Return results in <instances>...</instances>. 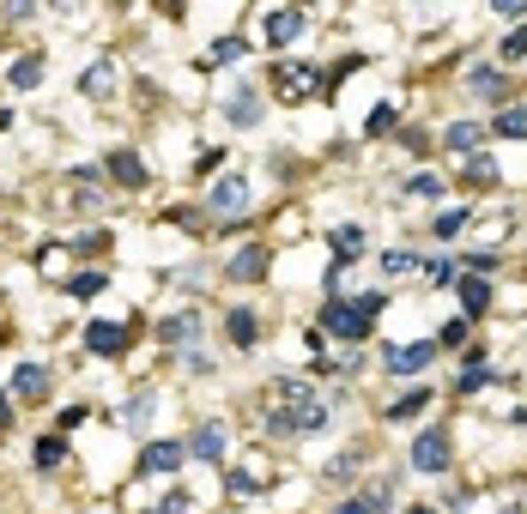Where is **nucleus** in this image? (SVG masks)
<instances>
[{
	"label": "nucleus",
	"instance_id": "f257e3e1",
	"mask_svg": "<svg viewBox=\"0 0 527 514\" xmlns=\"http://www.w3.org/2000/svg\"><path fill=\"white\" fill-rule=\"evenodd\" d=\"M321 327H327L334 339H364V333H370V315L346 297V303H327V308H321Z\"/></svg>",
	"mask_w": 527,
	"mask_h": 514
},
{
	"label": "nucleus",
	"instance_id": "f03ea898",
	"mask_svg": "<svg viewBox=\"0 0 527 514\" xmlns=\"http://www.w3.org/2000/svg\"><path fill=\"white\" fill-rule=\"evenodd\" d=\"M437 363V339H413V345H388V376H419Z\"/></svg>",
	"mask_w": 527,
	"mask_h": 514
},
{
	"label": "nucleus",
	"instance_id": "7ed1b4c3",
	"mask_svg": "<svg viewBox=\"0 0 527 514\" xmlns=\"http://www.w3.org/2000/svg\"><path fill=\"white\" fill-rule=\"evenodd\" d=\"M413 466L419 472H449V430H424L413 442Z\"/></svg>",
	"mask_w": 527,
	"mask_h": 514
},
{
	"label": "nucleus",
	"instance_id": "20e7f679",
	"mask_svg": "<svg viewBox=\"0 0 527 514\" xmlns=\"http://www.w3.org/2000/svg\"><path fill=\"white\" fill-rule=\"evenodd\" d=\"M158 339H164V345H182V357H194V339H201V315H194V308L170 315V321L158 327Z\"/></svg>",
	"mask_w": 527,
	"mask_h": 514
},
{
	"label": "nucleus",
	"instance_id": "39448f33",
	"mask_svg": "<svg viewBox=\"0 0 527 514\" xmlns=\"http://www.w3.org/2000/svg\"><path fill=\"white\" fill-rule=\"evenodd\" d=\"M321 417H327L321 406H279L273 411V430L279 436H303V430H321Z\"/></svg>",
	"mask_w": 527,
	"mask_h": 514
},
{
	"label": "nucleus",
	"instance_id": "423d86ee",
	"mask_svg": "<svg viewBox=\"0 0 527 514\" xmlns=\"http://www.w3.org/2000/svg\"><path fill=\"white\" fill-rule=\"evenodd\" d=\"M85 345H91L98 357H122V351H128V327H115V321H91V327H85Z\"/></svg>",
	"mask_w": 527,
	"mask_h": 514
},
{
	"label": "nucleus",
	"instance_id": "0eeeda50",
	"mask_svg": "<svg viewBox=\"0 0 527 514\" xmlns=\"http://www.w3.org/2000/svg\"><path fill=\"white\" fill-rule=\"evenodd\" d=\"M188 460V448L182 442H146L140 448V472H176Z\"/></svg>",
	"mask_w": 527,
	"mask_h": 514
},
{
	"label": "nucleus",
	"instance_id": "6e6552de",
	"mask_svg": "<svg viewBox=\"0 0 527 514\" xmlns=\"http://www.w3.org/2000/svg\"><path fill=\"white\" fill-rule=\"evenodd\" d=\"M49 370H43V363H19V376H12V393H19V400H49Z\"/></svg>",
	"mask_w": 527,
	"mask_h": 514
},
{
	"label": "nucleus",
	"instance_id": "1a4fd4ad",
	"mask_svg": "<svg viewBox=\"0 0 527 514\" xmlns=\"http://www.w3.org/2000/svg\"><path fill=\"white\" fill-rule=\"evenodd\" d=\"M207 206H218V212H243L248 206V175H224V182L207 194Z\"/></svg>",
	"mask_w": 527,
	"mask_h": 514
},
{
	"label": "nucleus",
	"instance_id": "9d476101",
	"mask_svg": "<svg viewBox=\"0 0 527 514\" xmlns=\"http://www.w3.org/2000/svg\"><path fill=\"white\" fill-rule=\"evenodd\" d=\"M224 273L237 278V284H255V278L267 273V248H243V254H231V267Z\"/></svg>",
	"mask_w": 527,
	"mask_h": 514
},
{
	"label": "nucleus",
	"instance_id": "9b49d317",
	"mask_svg": "<svg viewBox=\"0 0 527 514\" xmlns=\"http://www.w3.org/2000/svg\"><path fill=\"white\" fill-rule=\"evenodd\" d=\"M297 31H303V12H297V6H279V12L267 19V43H273V49H285Z\"/></svg>",
	"mask_w": 527,
	"mask_h": 514
},
{
	"label": "nucleus",
	"instance_id": "f8f14e48",
	"mask_svg": "<svg viewBox=\"0 0 527 514\" xmlns=\"http://www.w3.org/2000/svg\"><path fill=\"white\" fill-rule=\"evenodd\" d=\"M109 175H115L122 188H146V164L134 152H109Z\"/></svg>",
	"mask_w": 527,
	"mask_h": 514
},
{
	"label": "nucleus",
	"instance_id": "ddd939ff",
	"mask_svg": "<svg viewBox=\"0 0 527 514\" xmlns=\"http://www.w3.org/2000/svg\"><path fill=\"white\" fill-rule=\"evenodd\" d=\"M194 454H201V460H224V424H218V417H207V424L194 430Z\"/></svg>",
	"mask_w": 527,
	"mask_h": 514
},
{
	"label": "nucleus",
	"instance_id": "4468645a",
	"mask_svg": "<svg viewBox=\"0 0 527 514\" xmlns=\"http://www.w3.org/2000/svg\"><path fill=\"white\" fill-rule=\"evenodd\" d=\"M224 333H231V345H255V333H261V321H255L248 308H231V315H224Z\"/></svg>",
	"mask_w": 527,
	"mask_h": 514
},
{
	"label": "nucleus",
	"instance_id": "2eb2a0df",
	"mask_svg": "<svg viewBox=\"0 0 527 514\" xmlns=\"http://www.w3.org/2000/svg\"><path fill=\"white\" fill-rule=\"evenodd\" d=\"M224 115H231V121H237V128H255V121H261V97H255V91H237V97H231V109H224Z\"/></svg>",
	"mask_w": 527,
	"mask_h": 514
},
{
	"label": "nucleus",
	"instance_id": "dca6fc26",
	"mask_svg": "<svg viewBox=\"0 0 527 514\" xmlns=\"http://www.w3.org/2000/svg\"><path fill=\"white\" fill-rule=\"evenodd\" d=\"M109 85H115V67H109V61H98V67L79 73V91H85V97H104Z\"/></svg>",
	"mask_w": 527,
	"mask_h": 514
},
{
	"label": "nucleus",
	"instance_id": "f3484780",
	"mask_svg": "<svg viewBox=\"0 0 527 514\" xmlns=\"http://www.w3.org/2000/svg\"><path fill=\"white\" fill-rule=\"evenodd\" d=\"M479 139H485V128H479V121H455V128L443 134V145H449V152H473Z\"/></svg>",
	"mask_w": 527,
	"mask_h": 514
},
{
	"label": "nucleus",
	"instance_id": "a211bd4d",
	"mask_svg": "<svg viewBox=\"0 0 527 514\" xmlns=\"http://www.w3.org/2000/svg\"><path fill=\"white\" fill-rule=\"evenodd\" d=\"M358 248H364V230H358V224L334 230V261H340V267H351V261H358Z\"/></svg>",
	"mask_w": 527,
	"mask_h": 514
},
{
	"label": "nucleus",
	"instance_id": "6ab92c4d",
	"mask_svg": "<svg viewBox=\"0 0 527 514\" xmlns=\"http://www.w3.org/2000/svg\"><path fill=\"white\" fill-rule=\"evenodd\" d=\"M424 406H430V393H424V387H419V393H400V400L388 406V424H406V417H419Z\"/></svg>",
	"mask_w": 527,
	"mask_h": 514
},
{
	"label": "nucleus",
	"instance_id": "aec40b11",
	"mask_svg": "<svg viewBox=\"0 0 527 514\" xmlns=\"http://www.w3.org/2000/svg\"><path fill=\"white\" fill-rule=\"evenodd\" d=\"M460 303H467V315H485V303H492V284H485V278H460Z\"/></svg>",
	"mask_w": 527,
	"mask_h": 514
},
{
	"label": "nucleus",
	"instance_id": "412c9836",
	"mask_svg": "<svg viewBox=\"0 0 527 514\" xmlns=\"http://www.w3.org/2000/svg\"><path fill=\"white\" fill-rule=\"evenodd\" d=\"M12 85H19V91L43 85V55H25V61H12Z\"/></svg>",
	"mask_w": 527,
	"mask_h": 514
},
{
	"label": "nucleus",
	"instance_id": "4be33fe9",
	"mask_svg": "<svg viewBox=\"0 0 527 514\" xmlns=\"http://www.w3.org/2000/svg\"><path fill=\"white\" fill-rule=\"evenodd\" d=\"M61 460H67V442H61V436H43V442H36V466H43V472H55Z\"/></svg>",
	"mask_w": 527,
	"mask_h": 514
},
{
	"label": "nucleus",
	"instance_id": "5701e85b",
	"mask_svg": "<svg viewBox=\"0 0 527 514\" xmlns=\"http://www.w3.org/2000/svg\"><path fill=\"white\" fill-rule=\"evenodd\" d=\"M279 400H285V406H316V387H310L303 376H297V381H279Z\"/></svg>",
	"mask_w": 527,
	"mask_h": 514
},
{
	"label": "nucleus",
	"instance_id": "b1692460",
	"mask_svg": "<svg viewBox=\"0 0 527 514\" xmlns=\"http://www.w3.org/2000/svg\"><path fill=\"white\" fill-rule=\"evenodd\" d=\"M497 134L503 139H527V109H503V115H497Z\"/></svg>",
	"mask_w": 527,
	"mask_h": 514
},
{
	"label": "nucleus",
	"instance_id": "393cba45",
	"mask_svg": "<svg viewBox=\"0 0 527 514\" xmlns=\"http://www.w3.org/2000/svg\"><path fill=\"white\" fill-rule=\"evenodd\" d=\"M279 85H285V91H297V97H303V91L316 85V73H310V67H279Z\"/></svg>",
	"mask_w": 527,
	"mask_h": 514
},
{
	"label": "nucleus",
	"instance_id": "a878e982",
	"mask_svg": "<svg viewBox=\"0 0 527 514\" xmlns=\"http://www.w3.org/2000/svg\"><path fill=\"white\" fill-rule=\"evenodd\" d=\"M413 267H419V261H413L406 248H388V254H382V273L388 278H394V273H413Z\"/></svg>",
	"mask_w": 527,
	"mask_h": 514
},
{
	"label": "nucleus",
	"instance_id": "bb28decb",
	"mask_svg": "<svg viewBox=\"0 0 527 514\" xmlns=\"http://www.w3.org/2000/svg\"><path fill=\"white\" fill-rule=\"evenodd\" d=\"M237 55H248L243 36H218V43H212V61H237Z\"/></svg>",
	"mask_w": 527,
	"mask_h": 514
},
{
	"label": "nucleus",
	"instance_id": "cd10ccee",
	"mask_svg": "<svg viewBox=\"0 0 527 514\" xmlns=\"http://www.w3.org/2000/svg\"><path fill=\"white\" fill-rule=\"evenodd\" d=\"M158 509H164V514H188V509H194V496H188V490H164Z\"/></svg>",
	"mask_w": 527,
	"mask_h": 514
},
{
	"label": "nucleus",
	"instance_id": "c85d7f7f",
	"mask_svg": "<svg viewBox=\"0 0 527 514\" xmlns=\"http://www.w3.org/2000/svg\"><path fill=\"white\" fill-rule=\"evenodd\" d=\"M104 291V273H79L73 278V297H98Z\"/></svg>",
	"mask_w": 527,
	"mask_h": 514
},
{
	"label": "nucleus",
	"instance_id": "c756f323",
	"mask_svg": "<svg viewBox=\"0 0 527 514\" xmlns=\"http://www.w3.org/2000/svg\"><path fill=\"white\" fill-rule=\"evenodd\" d=\"M388 128H394V103H376V115H370L364 134H388Z\"/></svg>",
	"mask_w": 527,
	"mask_h": 514
},
{
	"label": "nucleus",
	"instance_id": "7c9ffc66",
	"mask_svg": "<svg viewBox=\"0 0 527 514\" xmlns=\"http://www.w3.org/2000/svg\"><path fill=\"white\" fill-rule=\"evenodd\" d=\"M406 188H413V194H443V175H430V170H424V175H413Z\"/></svg>",
	"mask_w": 527,
	"mask_h": 514
},
{
	"label": "nucleus",
	"instance_id": "2f4dec72",
	"mask_svg": "<svg viewBox=\"0 0 527 514\" xmlns=\"http://www.w3.org/2000/svg\"><path fill=\"white\" fill-rule=\"evenodd\" d=\"M460 224H467V212H460V206H455V212H443V218H437V237H455Z\"/></svg>",
	"mask_w": 527,
	"mask_h": 514
},
{
	"label": "nucleus",
	"instance_id": "473e14b6",
	"mask_svg": "<svg viewBox=\"0 0 527 514\" xmlns=\"http://www.w3.org/2000/svg\"><path fill=\"white\" fill-rule=\"evenodd\" d=\"M152 406H158V400H152V393H140V400L128 406V424H146V417H152Z\"/></svg>",
	"mask_w": 527,
	"mask_h": 514
},
{
	"label": "nucleus",
	"instance_id": "72a5a7b5",
	"mask_svg": "<svg viewBox=\"0 0 527 514\" xmlns=\"http://www.w3.org/2000/svg\"><path fill=\"white\" fill-rule=\"evenodd\" d=\"M424 273L437 278V284H449V278H455V267H449V261H437V254H430V261H424Z\"/></svg>",
	"mask_w": 527,
	"mask_h": 514
},
{
	"label": "nucleus",
	"instance_id": "f704fd0d",
	"mask_svg": "<svg viewBox=\"0 0 527 514\" xmlns=\"http://www.w3.org/2000/svg\"><path fill=\"white\" fill-rule=\"evenodd\" d=\"M473 85H479V91H485V97H497V91H503V79H497V73H485V67L473 73Z\"/></svg>",
	"mask_w": 527,
	"mask_h": 514
},
{
	"label": "nucleus",
	"instance_id": "c9c22d12",
	"mask_svg": "<svg viewBox=\"0 0 527 514\" xmlns=\"http://www.w3.org/2000/svg\"><path fill=\"white\" fill-rule=\"evenodd\" d=\"M255 490H261V484L248 479V472H231V496H255Z\"/></svg>",
	"mask_w": 527,
	"mask_h": 514
},
{
	"label": "nucleus",
	"instance_id": "e433bc0d",
	"mask_svg": "<svg viewBox=\"0 0 527 514\" xmlns=\"http://www.w3.org/2000/svg\"><path fill=\"white\" fill-rule=\"evenodd\" d=\"M492 12H503V19H527V0H497Z\"/></svg>",
	"mask_w": 527,
	"mask_h": 514
},
{
	"label": "nucleus",
	"instance_id": "4c0bfd02",
	"mask_svg": "<svg viewBox=\"0 0 527 514\" xmlns=\"http://www.w3.org/2000/svg\"><path fill=\"white\" fill-rule=\"evenodd\" d=\"M503 55H509V61H522V55H527V31L509 36V43H503Z\"/></svg>",
	"mask_w": 527,
	"mask_h": 514
},
{
	"label": "nucleus",
	"instance_id": "58836bf2",
	"mask_svg": "<svg viewBox=\"0 0 527 514\" xmlns=\"http://www.w3.org/2000/svg\"><path fill=\"white\" fill-rule=\"evenodd\" d=\"M340 514H376V509H370L364 496H351V502H340Z\"/></svg>",
	"mask_w": 527,
	"mask_h": 514
},
{
	"label": "nucleus",
	"instance_id": "ea45409f",
	"mask_svg": "<svg viewBox=\"0 0 527 514\" xmlns=\"http://www.w3.org/2000/svg\"><path fill=\"white\" fill-rule=\"evenodd\" d=\"M6 424H12V393L0 387V430H6Z\"/></svg>",
	"mask_w": 527,
	"mask_h": 514
},
{
	"label": "nucleus",
	"instance_id": "a19ab883",
	"mask_svg": "<svg viewBox=\"0 0 527 514\" xmlns=\"http://www.w3.org/2000/svg\"><path fill=\"white\" fill-rule=\"evenodd\" d=\"M413 514H437V509H413Z\"/></svg>",
	"mask_w": 527,
	"mask_h": 514
},
{
	"label": "nucleus",
	"instance_id": "79ce46f5",
	"mask_svg": "<svg viewBox=\"0 0 527 514\" xmlns=\"http://www.w3.org/2000/svg\"><path fill=\"white\" fill-rule=\"evenodd\" d=\"M146 514H164V509H146Z\"/></svg>",
	"mask_w": 527,
	"mask_h": 514
}]
</instances>
